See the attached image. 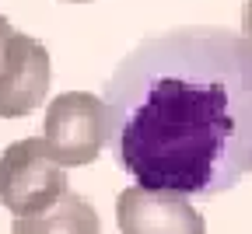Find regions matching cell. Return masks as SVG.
<instances>
[{"instance_id":"8","label":"cell","mask_w":252,"mask_h":234,"mask_svg":"<svg viewBox=\"0 0 252 234\" xmlns=\"http://www.w3.org/2000/svg\"><path fill=\"white\" fill-rule=\"evenodd\" d=\"M70 4H88V0H70Z\"/></svg>"},{"instance_id":"2","label":"cell","mask_w":252,"mask_h":234,"mask_svg":"<svg viewBox=\"0 0 252 234\" xmlns=\"http://www.w3.org/2000/svg\"><path fill=\"white\" fill-rule=\"evenodd\" d=\"M42 140L63 168L91 164L112 144L109 102L91 91H63L46 105Z\"/></svg>"},{"instance_id":"3","label":"cell","mask_w":252,"mask_h":234,"mask_svg":"<svg viewBox=\"0 0 252 234\" xmlns=\"http://www.w3.org/2000/svg\"><path fill=\"white\" fill-rule=\"evenodd\" d=\"M67 192V168L49 154L46 140H18L0 154V206L14 217L46 213Z\"/></svg>"},{"instance_id":"4","label":"cell","mask_w":252,"mask_h":234,"mask_svg":"<svg viewBox=\"0 0 252 234\" xmlns=\"http://www.w3.org/2000/svg\"><path fill=\"white\" fill-rule=\"evenodd\" d=\"M49 53L39 39L18 31L0 14V119H21L49 91Z\"/></svg>"},{"instance_id":"5","label":"cell","mask_w":252,"mask_h":234,"mask_svg":"<svg viewBox=\"0 0 252 234\" xmlns=\"http://www.w3.org/2000/svg\"><path fill=\"white\" fill-rule=\"evenodd\" d=\"M116 220L123 234H207V220L189 196L168 189L130 185L116 199Z\"/></svg>"},{"instance_id":"6","label":"cell","mask_w":252,"mask_h":234,"mask_svg":"<svg viewBox=\"0 0 252 234\" xmlns=\"http://www.w3.org/2000/svg\"><path fill=\"white\" fill-rule=\"evenodd\" d=\"M11 234H102V224L88 199L67 189L60 203H53L46 213L14 217Z\"/></svg>"},{"instance_id":"1","label":"cell","mask_w":252,"mask_h":234,"mask_svg":"<svg viewBox=\"0 0 252 234\" xmlns=\"http://www.w3.org/2000/svg\"><path fill=\"white\" fill-rule=\"evenodd\" d=\"M112 154L147 189L217 196L252 172V39L172 28L133 46L105 84Z\"/></svg>"},{"instance_id":"7","label":"cell","mask_w":252,"mask_h":234,"mask_svg":"<svg viewBox=\"0 0 252 234\" xmlns=\"http://www.w3.org/2000/svg\"><path fill=\"white\" fill-rule=\"evenodd\" d=\"M242 28H245L242 35L252 39V0H245V7H242Z\"/></svg>"}]
</instances>
